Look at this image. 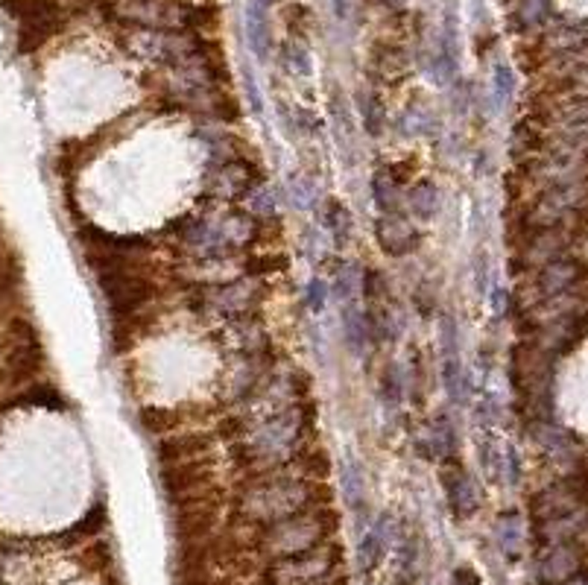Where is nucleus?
<instances>
[{"instance_id": "f257e3e1", "label": "nucleus", "mask_w": 588, "mask_h": 585, "mask_svg": "<svg viewBox=\"0 0 588 585\" xmlns=\"http://www.w3.org/2000/svg\"><path fill=\"white\" fill-rule=\"evenodd\" d=\"M325 503H334V489L325 480H307L290 469L246 474L235 492V515L255 529Z\"/></svg>"}, {"instance_id": "f03ea898", "label": "nucleus", "mask_w": 588, "mask_h": 585, "mask_svg": "<svg viewBox=\"0 0 588 585\" xmlns=\"http://www.w3.org/2000/svg\"><path fill=\"white\" fill-rule=\"evenodd\" d=\"M337 527H340V512L331 503L310 506V510L284 518L279 524L255 529V547H258L270 562L290 559V556L307 554V550L331 542Z\"/></svg>"}, {"instance_id": "7ed1b4c3", "label": "nucleus", "mask_w": 588, "mask_h": 585, "mask_svg": "<svg viewBox=\"0 0 588 585\" xmlns=\"http://www.w3.org/2000/svg\"><path fill=\"white\" fill-rule=\"evenodd\" d=\"M261 284L252 279H217V281H196L187 287V305L196 314L220 316L229 325H240L255 319L261 307Z\"/></svg>"}, {"instance_id": "20e7f679", "label": "nucleus", "mask_w": 588, "mask_h": 585, "mask_svg": "<svg viewBox=\"0 0 588 585\" xmlns=\"http://www.w3.org/2000/svg\"><path fill=\"white\" fill-rule=\"evenodd\" d=\"M264 185V164L238 147L220 150L205 173V191L220 202H249Z\"/></svg>"}, {"instance_id": "39448f33", "label": "nucleus", "mask_w": 588, "mask_h": 585, "mask_svg": "<svg viewBox=\"0 0 588 585\" xmlns=\"http://www.w3.org/2000/svg\"><path fill=\"white\" fill-rule=\"evenodd\" d=\"M342 554L334 542H325L307 554L275 559L261 573V585H325L337 580Z\"/></svg>"}, {"instance_id": "423d86ee", "label": "nucleus", "mask_w": 588, "mask_h": 585, "mask_svg": "<svg viewBox=\"0 0 588 585\" xmlns=\"http://www.w3.org/2000/svg\"><path fill=\"white\" fill-rule=\"evenodd\" d=\"M97 287H99V293H103L108 314H112V323L150 311V305L155 302V296H159V287H155L152 279L143 275L141 267H120V270L97 272Z\"/></svg>"}, {"instance_id": "0eeeda50", "label": "nucleus", "mask_w": 588, "mask_h": 585, "mask_svg": "<svg viewBox=\"0 0 588 585\" xmlns=\"http://www.w3.org/2000/svg\"><path fill=\"white\" fill-rule=\"evenodd\" d=\"M439 486L442 495H445L448 512L457 524L471 521V518L480 512V489H477V480L471 477V471L463 466V462H445L439 471Z\"/></svg>"}, {"instance_id": "6e6552de", "label": "nucleus", "mask_w": 588, "mask_h": 585, "mask_svg": "<svg viewBox=\"0 0 588 585\" xmlns=\"http://www.w3.org/2000/svg\"><path fill=\"white\" fill-rule=\"evenodd\" d=\"M585 275L588 270L580 261L571 255H559L536 270V296L541 299V305L562 299V296H571L585 284Z\"/></svg>"}, {"instance_id": "1a4fd4ad", "label": "nucleus", "mask_w": 588, "mask_h": 585, "mask_svg": "<svg viewBox=\"0 0 588 585\" xmlns=\"http://www.w3.org/2000/svg\"><path fill=\"white\" fill-rule=\"evenodd\" d=\"M375 243L386 258H410L416 255L421 246V231L413 226L407 214H378L375 217Z\"/></svg>"}, {"instance_id": "9d476101", "label": "nucleus", "mask_w": 588, "mask_h": 585, "mask_svg": "<svg viewBox=\"0 0 588 585\" xmlns=\"http://www.w3.org/2000/svg\"><path fill=\"white\" fill-rule=\"evenodd\" d=\"M416 448L421 457L430 462H439V466L457 462L460 460V430L454 425V418L448 413L430 416L416 439Z\"/></svg>"}, {"instance_id": "9b49d317", "label": "nucleus", "mask_w": 588, "mask_h": 585, "mask_svg": "<svg viewBox=\"0 0 588 585\" xmlns=\"http://www.w3.org/2000/svg\"><path fill=\"white\" fill-rule=\"evenodd\" d=\"M155 462L159 466H173V462H187L199 457H211V436L196 434V430H182V434H168L155 439Z\"/></svg>"}, {"instance_id": "f8f14e48", "label": "nucleus", "mask_w": 588, "mask_h": 585, "mask_svg": "<svg viewBox=\"0 0 588 585\" xmlns=\"http://www.w3.org/2000/svg\"><path fill=\"white\" fill-rule=\"evenodd\" d=\"M580 573V547L574 545H553L545 547V554L539 556L536 577L541 585H557Z\"/></svg>"}, {"instance_id": "ddd939ff", "label": "nucleus", "mask_w": 588, "mask_h": 585, "mask_svg": "<svg viewBox=\"0 0 588 585\" xmlns=\"http://www.w3.org/2000/svg\"><path fill=\"white\" fill-rule=\"evenodd\" d=\"M407 56H404V47L402 44H375L372 47V62H369V71L378 76V82L386 85H395L402 82L407 76Z\"/></svg>"}, {"instance_id": "4468645a", "label": "nucleus", "mask_w": 588, "mask_h": 585, "mask_svg": "<svg viewBox=\"0 0 588 585\" xmlns=\"http://www.w3.org/2000/svg\"><path fill=\"white\" fill-rule=\"evenodd\" d=\"M386 547H390V533H386V521L375 524L372 529H366L358 542V568L360 573H375L378 565L386 556Z\"/></svg>"}, {"instance_id": "2eb2a0df", "label": "nucleus", "mask_w": 588, "mask_h": 585, "mask_svg": "<svg viewBox=\"0 0 588 585\" xmlns=\"http://www.w3.org/2000/svg\"><path fill=\"white\" fill-rule=\"evenodd\" d=\"M439 205H442V194H439L437 182H430V179H416L404 191V208H407V214H413V217L430 219L439 211Z\"/></svg>"}, {"instance_id": "dca6fc26", "label": "nucleus", "mask_w": 588, "mask_h": 585, "mask_svg": "<svg viewBox=\"0 0 588 585\" xmlns=\"http://www.w3.org/2000/svg\"><path fill=\"white\" fill-rule=\"evenodd\" d=\"M372 202L378 214H407L404 208V191L395 182H390V176L378 170L372 176Z\"/></svg>"}, {"instance_id": "f3484780", "label": "nucleus", "mask_w": 588, "mask_h": 585, "mask_svg": "<svg viewBox=\"0 0 588 585\" xmlns=\"http://www.w3.org/2000/svg\"><path fill=\"white\" fill-rule=\"evenodd\" d=\"M492 533H495L497 547H501L509 559H518L521 556V547H524V524H521V515L518 512H504L495 521Z\"/></svg>"}, {"instance_id": "a211bd4d", "label": "nucleus", "mask_w": 588, "mask_h": 585, "mask_svg": "<svg viewBox=\"0 0 588 585\" xmlns=\"http://www.w3.org/2000/svg\"><path fill=\"white\" fill-rule=\"evenodd\" d=\"M323 223L328 228V235L334 237L337 246H346V243L351 240L354 235V219H351V211L346 208V202L340 200H325L323 205Z\"/></svg>"}, {"instance_id": "6ab92c4d", "label": "nucleus", "mask_w": 588, "mask_h": 585, "mask_svg": "<svg viewBox=\"0 0 588 585\" xmlns=\"http://www.w3.org/2000/svg\"><path fill=\"white\" fill-rule=\"evenodd\" d=\"M358 100V112H360V126L366 129V135L369 138H378L384 126H386V112L381 100L375 97V91H363L360 97H354Z\"/></svg>"}, {"instance_id": "aec40b11", "label": "nucleus", "mask_w": 588, "mask_h": 585, "mask_svg": "<svg viewBox=\"0 0 588 585\" xmlns=\"http://www.w3.org/2000/svg\"><path fill=\"white\" fill-rule=\"evenodd\" d=\"M404 374H402V369L395 366V363H390L384 372H381V395H384V401H386V407H395V404H402V399H404Z\"/></svg>"}, {"instance_id": "412c9836", "label": "nucleus", "mask_w": 588, "mask_h": 585, "mask_svg": "<svg viewBox=\"0 0 588 585\" xmlns=\"http://www.w3.org/2000/svg\"><path fill=\"white\" fill-rule=\"evenodd\" d=\"M342 489H346V501L351 506L366 503V480H363L360 466H351L349 462V471H342Z\"/></svg>"}, {"instance_id": "4be33fe9", "label": "nucleus", "mask_w": 588, "mask_h": 585, "mask_svg": "<svg viewBox=\"0 0 588 585\" xmlns=\"http://www.w3.org/2000/svg\"><path fill=\"white\" fill-rule=\"evenodd\" d=\"M106 506H91L85 515H82V521H76V527H71V536H80V538H94L99 529L106 527Z\"/></svg>"}, {"instance_id": "5701e85b", "label": "nucleus", "mask_w": 588, "mask_h": 585, "mask_svg": "<svg viewBox=\"0 0 588 585\" xmlns=\"http://www.w3.org/2000/svg\"><path fill=\"white\" fill-rule=\"evenodd\" d=\"M448 585H483V582H480V573H477L471 565H457L451 571Z\"/></svg>"}, {"instance_id": "b1692460", "label": "nucleus", "mask_w": 588, "mask_h": 585, "mask_svg": "<svg viewBox=\"0 0 588 585\" xmlns=\"http://www.w3.org/2000/svg\"><path fill=\"white\" fill-rule=\"evenodd\" d=\"M557 585H588V573H576V577L565 580V582H557Z\"/></svg>"}]
</instances>
